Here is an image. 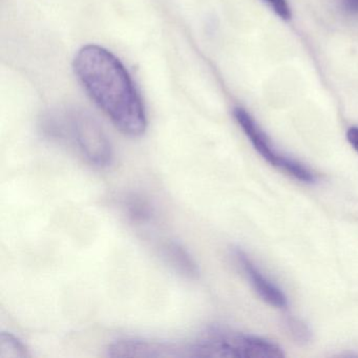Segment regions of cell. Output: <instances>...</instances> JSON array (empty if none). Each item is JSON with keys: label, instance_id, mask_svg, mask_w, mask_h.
Instances as JSON below:
<instances>
[{"label": "cell", "instance_id": "6da1fadb", "mask_svg": "<svg viewBox=\"0 0 358 358\" xmlns=\"http://www.w3.org/2000/svg\"><path fill=\"white\" fill-rule=\"evenodd\" d=\"M74 72L90 97L124 135L139 137L148 127L145 108L122 62L104 48L79 50Z\"/></svg>", "mask_w": 358, "mask_h": 358}, {"label": "cell", "instance_id": "7a4b0ae2", "mask_svg": "<svg viewBox=\"0 0 358 358\" xmlns=\"http://www.w3.org/2000/svg\"><path fill=\"white\" fill-rule=\"evenodd\" d=\"M189 357L282 358L278 343L245 333L213 328L188 345Z\"/></svg>", "mask_w": 358, "mask_h": 358}, {"label": "cell", "instance_id": "3957f363", "mask_svg": "<svg viewBox=\"0 0 358 358\" xmlns=\"http://www.w3.org/2000/svg\"><path fill=\"white\" fill-rule=\"evenodd\" d=\"M234 116L255 150L272 166L282 169L288 175L292 176L303 183L312 184L316 181L314 173L303 163L289 158L288 156H285L275 150L269 138L246 110L236 108L234 110Z\"/></svg>", "mask_w": 358, "mask_h": 358}, {"label": "cell", "instance_id": "277c9868", "mask_svg": "<svg viewBox=\"0 0 358 358\" xmlns=\"http://www.w3.org/2000/svg\"><path fill=\"white\" fill-rule=\"evenodd\" d=\"M69 134L87 162L94 166L108 167L113 162V150L106 134L85 113H75L70 119Z\"/></svg>", "mask_w": 358, "mask_h": 358}, {"label": "cell", "instance_id": "5b68a950", "mask_svg": "<svg viewBox=\"0 0 358 358\" xmlns=\"http://www.w3.org/2000/svg\"><path fill=\"white\" fill-rule=\"evenodd\" d=\"M108 351L113 357H188L187 347L144 339H121Z\"/></svg>", "mask_w": 358, "mask_h": 358}, {"label": "cell", "instance_id": "8992f818", "mask_svg": "<svg viewBox=\"0 0 358 358\" xmlns=\"http://www.w3.org/2000/svg\"><path fill=\"white\" fill-rule=\"evenodd\" d=\"M234 253L238 265L242 268L245 275L248 278L251 286L257 291V294L266 303L273 306V307L278 308V309L286 308L288 306V299L285 293L262 273L261 270L255 265V263L249 259L248 255L244 251L236 248Z\"/></svg>", "mask_w": 358, "mask_h": 358}, {"label": "cell", "instance_id": "52a82bcc", "mask_svg": "<svg viewBox=\"0 0 358 358\" xmlns=\"http://www.w3.org/2000/svg\"><path fill=\"white\" fill-rule=\"evenodd\" d=\"M166 257L171 261V265L177 268L182 274L189 278L198 275L199 269L194 263L192 255L181 246V245L171 243L166 247Z\"/></svg>", "mask_w": 358, "mask_h": 358}, {"label": "cell", "instance_id": "ba28073f", "mask_svg": "<svg viewBox=\"0 0 358 358\" xmlns=\"http://www.w3.org/2000/svg\"><path fill=\"white\" fill-rule=\"evenodd\" d=\"M28 348L11 333L0 334V358L29 357Z\"/></svg>", "mask_w": 358, "mask_h": 358}, {"label": "cell", "instance_id": "9c48e42d", "mask_svg": "<svg viewBox=\"0 0 358 358\" xmlns=\"http://www.w3.org/2000/svg\"><path fill=\"white\" fill-rule=\"evenodd\" d=\"M284 326L291 338L299 345H307L312 339V331L301 318L295 316H287L284 320Z\"/></svg>", "mask_w": 358, "mask_h": 358}, {"label": "cell", "instance_id": "30bf717a", "mask_svg": "<svg viewBox=\"0 0 358 358\" xmlns=\"http://www.w3.org/2000/svg\"><path fill=\"white\" fill-rule=\"evenodd\" d=\"M282 20H289L291 18V10L287 0H264Z\"/></svg>", "mask_w": 358, "mask_h": 358}, {"label": "cell", "instance_id": "8fae6325", "mask_svg": "<svg viewBox=\"0 0 358 358\" xmlns=\"http://www.w3.org/2000/svg\"><path fill=\"white\" fill-rule=\"evenodd\" d=\"M347 139L349 143L353 146L354 150L358 152V127H351L348 131Z\"/></svg>", "mask_w": 358, "mask_h": 358}, {"label": "cell", "instance_id": "7c38bea8", "mask_svg": "<svg viewBox=\"0 0 358 358\" xmlns=\"http://www.w3.org/2000/svg\"><path fill=\"white\" fill-rule=\"evenodd\" d=\"M343 5L351 13H358V0H343Z\"/></svg>", "mask_w": 358, "mask_h": 358}]
</instances>
